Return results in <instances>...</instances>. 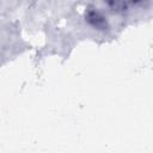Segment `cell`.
<instances>
[{
  "label": "cell",
  "mask_w": 153,
  "mask_h": 153,
  "mask_svg": "<svg viewBox=\"0 0 153 153\" xmlns=\"http://www.w3.org/2000/svg\"><path fill=\"white\" fill-rule=\"evenodd\" d=\"M84 19H85L86 24L96 31L106 32L110 29V23H109L106 16L97 7H93V6L87 7L84 13Z\"/></svg>",
  "instance_id": "cell-1"
},
{
  "label": "cell",
  "mask_w": 153,
  "mask_h": 153,
  "mask_svg": "<svg viewBox=\"0 0 153 153\" xmlns=\"http://www.w3.org/2000/svg\"><path fill=\"white\" fill-rule=\"evenodd\" d=\"M103 2L114 11H124L127 10L128 0H103Z\"/></svg>",
  "instance_id": "cell-2"
},
{
  "label": "cell",
  "mask_w": 153,
  "mask_h": 153,
  "mask_svg": "<svg viewBox=\"0 0 153 153\" xmlns=\"http://www.w3.org/2000/svg\"><path fill=\"white\" fill-rule=\"evenodd\" d=\"M147 0H128V2L133 4V5H142L143 2H146Z\"/></svg>",
  "instance_id": "cell-3"
}]
</instances>
